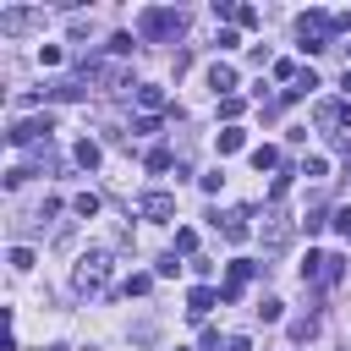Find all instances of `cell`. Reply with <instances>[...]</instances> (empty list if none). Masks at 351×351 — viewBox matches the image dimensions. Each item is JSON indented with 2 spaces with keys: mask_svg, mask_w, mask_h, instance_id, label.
I'll return each instance as SVG.
<instances>
[{
  "mask_svg": "<svg viewBox=\"0 0 351 351\" xmlns=\"http://www.w3.org/2000/svg\"><path fill=\"white\" fill-rule=\"evenodd\" d=\"M181 27H186V16H181L176 5H148V11H137V38H148V44L181 38Z\"/></svg>",
  "mask_w": 351,
  "mask_h": 351,
  "instance_id": "1",
  "label": "cell"
},
{
  "mask_svg": "<svg viewBox=\"0 0 351 351\" xmlns=\"http://www.w3.org/2000/svg\"><path fill=\"white\" fill-rule=\"evenodd\" d=\"M329 33H335V16H329V11H302V16H296L302 55H318V49H329Z\"/></svg>",
  "mask_w": 351,
  "mask_h": 351,
  "instance_id": "2",
  "label": "cell"
},
{
  "mask_svg": "<svg viewBox=\"0 0 351 351\" xmlns=\"http://www.w3.org/2000/svg\"><path fill=\"white\" fill-rule=\"evenodd\" d=\"M104 280H110V252H82L71 269V291L93 296V291H104Z\"/></svg>",
  "mask_w": 351,
  "mask_h": 351,
  "instance_id": "3",
  "label": "cell"
},
{
  "mask_svg": "<svg viewBox=\"0 0 351 351\" xmlns=\"http://www.w3.org/2000/svg\"><path fill=\"white\" fill-rule=\"evenodd\" d=\"M291 230H296V225L285 219V208H280V203H269V208H263V225H258V236H263V252H280V247L291 241Z\"/></svg>",
  "mask_w": 351,
  "mask_h": 351,
  "instance_id": "4",
  "label": "cell"
},
{
  "mask_svg": "<svg viewBox=\"0 0 351 351\" xmlns=\"http://www.w3.org/2000/svg\"><path fill=\"white\" fill-rule=\"evenodd\" d=\"M137 214H143V219H154V225L176 219V192H143V197H137Z\"/></svg>",
  "mask_w": 351,
  "mask_h": 351,
  "instance_id": "5",
  "label": "cell"
},
{
  "mask_svg": "<svg viewBox=\"0 0 351 351\" xmlns=\"http://www.w3.org/2000/svg\"><path fill=\"white\" fill-rule=\"evenodd\" d=\"M247 219H252L247 208H225V214H214V230H219L225 241H247V236H252V225H247Z\"/></svg>",
  "mask_w": 351,
  "mask_h": 351,
  "instance_id": "6",
  "label": "cell"
},
{
  "mask_svg": "<svg viewBox=\"0 0 351 351\" xmlns=\"http://www.w3.org/2000/svg\"><path fill=\"white\" fill-rule=\"evenodd\" d=\"M49 132H55V121H49V115H33V121H16V126L5 132V143L22 148V143H38V137H49Z\"/></svg>",
  "mask_w": 351,
  "mask_h": 351,
  "instance_id": "7",
  "label": "cell"
},
{
  "mask_svg": "<svg viewBox=\"0 0 351 351\" xmlns=\"http://www.w3.org/2000/svg\"><path fill=\"white\" fill-rule=\"evenodd\" d=\"M252 274H258V263H252V258H230V280L219 285V302H236V296H241V285H247Z\"/></svg>",
  "mask_w": 351,
  "mask_h": 351,
  "instance_id": "8",
  "label": "cell"
},
{
  "mask_svg": "<svg viewBox=\"0 0 351 351\" xmlns=\"http://www.w3.org/2000/svg\"><path fill=\"white\" fill-rule=\"evenodd\" d=\"M214 307H219V291H214V285H192V291H186V313H192L197 324H203Z\"/></svg>",
  "mask_w": 351,
  "mask_h": 351,
  "instance_id": "9",
  "label": "cell"
},
{
  "mask_svg": "<svg viewBox=\"0 0 351 351\" xmlns=\"http://www.w3.org/2000/svg\"><path fill=\"white\" fill-rule=\"evenodd\" d=\"M44 22V11H0V33H27V27H38Z\"/></svg>",
  "mask_w": 351,
  "mask_h": 351,
  "instance_id": "10",
  "label": "cell"
},
{
  "mask_svg": "<svg viewBox=\"0 0 351 351\" xmlns=\"http://www.w3.org/2000/svg\"><path fill=\"white\" fill-rule=\"evenodd\" d=\"M208 88H214L219 99H236V66H225V60H214V66H208Z\"/></svg>",
  "mask_w": 351,
  "mask_h": 351,
  "instance_id": "11",
  "label": "cell"
},
{
  "mask_svg": "<svg viewBox=\"0 0 351 351\" xmlns=\"http://www.w3.org/2000/svg\"><path fill=\"white\" fill-rule=\"evenodd\" d=\"M241 148H247V132H241V126H225V132L214 137V154H219V159H225V154H241Z\"/></svg>",
  "mask_w": 351,
  "mask_h": 351,
  "instance_id": "12",
  "label": "cell"
},
{
  "mask_svg": "<svg viewBox=\"0 0 351 351\" xmlns=\"http://www.w3.org/2000/svg\"><path fill=\"white\" fill-rule=\"evenodd\" d=\"M137 104H143V115H159V110H165V88H154V82H137Z\"/></svg>",
  "mask_w": 351,
  "mask_h": 351,
  "instance_id": "13",
  "label": "cell"
},
{
  "mask_svg": "<svg viewBox=\"0 0 351 351\" xmlns=\"http://www.w3.org/2000/svg\"><path fill=\"white\" fill-rule=\"evenodd\" d=\"M324 258H329V252H307V258H302V280H307V285H324Z\"/></svg>",
  "mask_w": 351,
  "mask_h": 351,
  "instance_id": "14",
  "label": "cell"
},
{
  "mask_svg": "<svg viewBox=\"0 0 351 351\" xmlns=\"http://www.w3.org/2000/svg\"><path fill=\"white\" fill-rule=\"evenodd\" d=\"M71 159H77L82 170H93V165H99V143H93V137H82V143L71 148Z\"/></svg>",
  "mask_w": 351,
  "mask_h": 351,
  "instance_id": "15",
  "label": "cell"
},
{
  "mask_svg": "<svg viewBox=\"0 0 351 351\" xmlns=\"http://www.w3.org/2000/svg\"><path fill=\"white\" fill-rule=\"evenodd\" d=\"M252 170H258V176H263V170H280V148H269V143L252 148Z\"/></svg>",
  "mask_w": 351,
  "mask_h": 351,
  "instance_id": "16",
  "label": "cell"
},
{
  "mask_svg": "<svg viewBox=\"0 0 351 351\" xmlns=\"http://www.w3.org/2000/svg\"><path fill=\"white\" fill-rule=\"evenodd\" d=\"M302 225H307V236H318L324 225H335V214H329V208L318 203V208H307V214H302Z\"/></svg>",
  "mask_w": 351,
  "mask_h": 351,
  "instance_id": "17",
  "label": "cell"
},
{
  "mask_svg": "<svg viewBox=\"0 0 351 351\" xmlns=\"http://www.w3.org/2000/svg\"><path fill=\"white\" fill-rule=\"evenodd\" d=\"M5 263H11L16 274H27V269H33L38 258H33V247H11V252H5Z\"/></svg>",
  "mask_w": 351,
  "mask_h": 351,
  "instance_id": "18",
  "label": "cell"
},
{
  "mask_svg": "<svg viewBox=\"0 0 351 351\" xmlns=\"http://www.w3.org/2000/svg\"><path fill=\"white\" fill-rule=\"evenodd\" d=\"M340 280H346V258L329 252V258H324V285H340Z\"/></svg>",
  "mask_w": 351,
  "mask_h": 351,
  "instance_id": "19",
  "label": "cell"
},
{
  "mask_svg": "<svg viewBox=\"0 0 351 351\" xmlns=\"http://www.w3.org/2000/svg\"><path fill=\"white\" fill-rule=\"evenodd\" d=\"M313 88H318V77H313V71H302V77L285 88V104H291V99H302V93H313Z\"/></svg>",
  "mask_w": 351,
  "mask_h": 351,
  "instance_id": "20",
  "label": "cell"
},
{
  "mask_svg": "<svg viewBox=\"0 0 351 351\" xmlns=\"http://www.w3.org/2000/svg\"><path fill=\"white\" fill-rule=\"evenodd\" d=\"M143 165H148V170H170V165H181V159H176L170 148H148V159H143Z\"/></svg>",
  "mask_w": 351,
  "mask_h": 351,
  "instance_id": "21",
  "label": "cell"
},
{
  "mask_svg": "<svg viewBox=\"0 0 351 351\" xmlns=\"http://www.w3.org/2000/svg\"><path fill=\"white\" fill-rule=\"evenodd\" d=\"M71 208H77L82 219H93V214H99V192H77V197H71Z\"/></svg>",
  "mask_w": 351,
  "mask_h": 351,
  "instance_id": "22",
  "label": "cell"
},
{
  "mask_svg": "<svg viewBox=\"0 0 351 351\" xmlns=\"http://www.w3.org/2000/svg\"><path fill=\"white\" fill-rule=\"evenodd\" d=\"M258 318H263V324H280V318H285V302H280V296H263Z\"/></svg>",
  "mask_w": 351,
  "mask_h": 351,
  "instance_id": "23",
  "label": "cell"
},
{
  "mask_svg": "<svg viewBox=\"0 0 351 351\" xmlns=\"http://www.w3.org/2000/svg\"><path fill=\"white\" fill-rule=\"evenodd\" d=\"M318 335V318L307 313V318H291V340H313Z\"/></svg>",
  "mask_w": 351,
  "mask_h": 351,
  "instance_id": "24",
  "label": "cell"
},
{
  "mask_svg": "<svg viewBox=\"0 0 351 351\" xmlns=\"http://www.w3.org/2000/svg\"><path fill=\"white\" fill-rule=\"evenodd\" d=\"M258 22H263L258 5H236V27H258Z\"/></svg>",
  "mask_w": 351,
  "mask_h": 351,
  "instance_id": "25",
  "label": "cell"
},
{
  "mask_svg": "<svg viewBox=\"0 0 351 351\" xmlns=\"http://www.w3.org/2000/svg\"><path fill=\"white\" fill-rule=\"evenodd\" d=\"M302 176H313V181H324V176H329V159H324V154H313V159L302 165Z\"/></svg>",
  "mask_w": 351,
  "mask_h": 351,
  "instance_id": "26",
  "label": "cell"
},
{
  "mask_svg": "<svg viewBox=\"0 0 351 351\" xmlns=\"http://www.w3.org/2000/svg\"><path fill=\"white\" fill-rule=\"evenodd\" d=\"M291 176H296V170H280V176H274V186H269V203H280V197L291 192Z\"/></svg>",
  "mask_w": 351,
  "mask_h": 351,
  "instance_id": "27",
  "label": "cell"
},
{
  "mask_svg": "<svg viewBox=\"0 0 351 351\" xmlns=\"http://www.w3.org/2000/svg\"><path fill=\"white\" fill-rule=\"evenodd\" d=\"M170 252H197V230H186V225H181V230H176V247H170Z\"/></svg>",
  "mask_w": 351,
  "mask_h": 351,
  "instance_id": "28",
  "label": "cell"
},
{
  "mask_svg": "<svg viewBox=\"0 0 351 351\" xmlns=\"http://www.w3.org/2000/svg\"><path fill=\"white\" fill-rule=\"evenodd\" d=\"M148 285H154V280H148V274H132V280H126V285H121V291H126V296H148Z\"/></svg>",
  "mask_w": 351,
  "mask_h": 351,
  "instance_id": "29",
  "label": "cell"
},
{
  "mask_svg": "<svg viewBox=\"0 0 351 351\" xmlns=\"http://www.w3.org/2000/svg\"><path fill=\"white\" fill-rule=\"evenodd\" d=\"M335 230H340V241L351 247V208H335Z\"/></svg>",
  "mask_w": 351,
  "mask_h": 351,
  "instance_id": "30",
  "label": "cell"
},
{
  "mask_svg": "<svg viewBox=\"0 0 351 351\" xmlns=\"http://www.w3.org/2000/svg\"><path fill=\"white\" fill-rule=\"evenodd\" d=\"M274 77H280V82H296L302 71H296V60H274Z\"/></svg>",
  "mask_w": 351,
  "mask_h": 351,
  "instance_id": "31",
  "label": "cell"
},
{
  "mask_svg": "<svg viewBox=\"0 0 351 351\" xmlns=\"http://www.w3.org/2000/svg\"><path fill=\"white\" fill-rule=\"evenodd\" d=\"M159 274H165V280H176V274H181V258H176V252H165V258H159Z\"/></svg>",
  "mask_w": 351,
  "mask_h": 351,
  "instance_id": "32",
  "label": "cell"
},
{
  "mask_svg": "<svg viewBox=\"0 0 351 351\" xmlns=\"http://www.w3.org/2000/svg\"><path fill=\"white\" fill-rule=\"evenodd\" d=\"M214 16L219 22H236V0H214Z\"/></svg>",
  "mask_w": 351,
  "mask_h": 351,
  "instance_id": "33",
  "label": "cell"
},
{
  "mask_svg": "<svg viewBox=\"0 0 351 351\" xmlns=\"http://www.w3.org/2000/svg\"><path fill=\"white\" fill-rule=\"evenodd\" d=\"M214 44H219V49H236V44H241V33H236V27H219V38H214Z\"/></svg>",
  "mask_w": 351,
  "mask_h": 351,
  "instance_id": "34",
  "label": "cell"
},
{
  "mask_svg": "<svg viewBox=\"0 0 351 351\" xmlns=\"http://www.w3.org/2000/svg\"><path fill=\"white\" fill-rule=\"evenodd\" d=\"M241 110H247V104H241V99H219V115H225V121H236V115H241Z\"/></svg>",
  "mask_w": 351,
  "mask_h": 351,
  "instance_id": "35",
  "label": "cell"
},
{
  "mask_svg": "<svg viewBox=\"0 0 351 351\" xmlns=\"http://www.w3.org/2000/svg\"><path fill=\"white\" fill-rule=\"evenodd\" d=\"M132 132H137V137H154V132H159V115H143V121H137Z\"/></svg>",
  "mask_w": 351,
  "mask_h": 351,
  "instance_id": "36",
  "label": "cell"
},
{
  "mask_svg": "<svg viewBox=\"0 0 351 351\" xmlns=\"http://www.w3.org/2000/svg\"><path fill=\"white\" fill-rule=\"evenodd\" d=\"M335 33H351V11H335Z\"/></svg>",
  "mask_w": 351,
  "mask_h": 351,
  "instance_id": "37",
  "label": "cell"
},
{
  "mask_svg": "<svg viewBox=\"0 0 351 351\" xmlns=\"http://www.w3.org/2000/svg\"><path fill=\"white\" fill-rule=\"evenodd\" d=\"M340 88H346V99H351V66H346V71H340Z\"/></svg>",
  "mask_w": 351,
  "mask_h": 351,
  "instance_id": "38",
  "label": "cell"
},
{
  "mask_svg": "<svg viewBox=\"0 0 351 351\" xmlns=\"http://www.w3.org/2000/svg\"><path fill=\"white\" fill-rule=\"evenodd\" d=\"M49 351H66V346H49Z\"/></svg>",
  "mask_w": 351,
  "mask_h": 351,
  "instance_id": "39",
  "label": "cell"
},
{
  "mask_svg": "<svg viewBox=\"0 0 351 351\" xmlns=\"http://www.w3.org/2000/svg\"><path fill=\"white\" fill-rule=\"evenodd\" d=\"M346 49H351V44H346Z\"/></svg>",
  "mask_w": 351,
  "mask_h": 351,
  "instance_id": "40",
  "label": "cell"
}]
</instances>
